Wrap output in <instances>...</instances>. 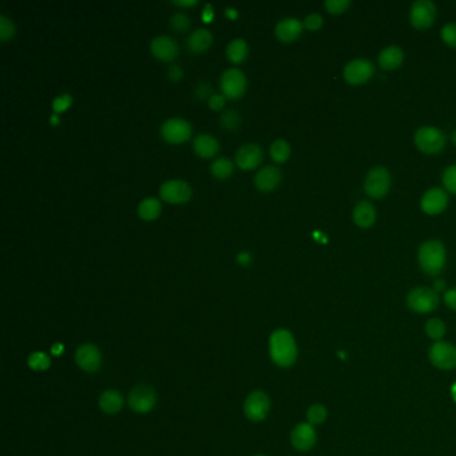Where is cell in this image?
<instances>
[{
    "mask_svg": "<svg viewBox=\"0 0 456 456\" xmlns=\"http://www.w3.org/2000/svg\"><path fill=\"white\" fill-rule=\"evenodd\" d=\"M15 33H17V28H15L14 22L8 17L1 14L0 15V40L7 42L11 37H14Z\"/></svg>",
    "mask_w": 456,
    "mask_h": 456,
    "instance_id": "cell-34",
    "label": "cell"
},
{
    "mask_svg": "<svg viewBox=\"0 0 456 456\" xmlns=\"http://www.w3.org/2000/svg\"><path fill=\"white\" fill-rule=\"evenodd\" d=\"M447 205H448V194L441 187L428 189L420 200L421 210L428 216H438L447 209Z\"/></svg>",
    "mask_w": 456,
    "mask_h": 456,
    "instance_id": "cell-13",
    "label": "cell"
},
{
    "mask_svg": "<svg viewBox=\"0 0 456 456\" xmlns=\"http://www.w3.org/2000/svg\"><path fill=\"white\" fill-rule=\"evenodd\" d=\"M403 62H404V51L399 46H388L383 49L378 56V63L380 69H383L385 71H391L400 67Z\"/></svg>",
    "mask_w": 456,
    "mask_h": 456,
    "instance_id": "cell-21",
    "label": "cell"
},
{
    "mask_svg": "<svg viewBox=\"0 0 456 456\" xmlns=\"http://www.w3.org/2000/svg\"><path fill=\"white\" fill-rule=\"evenodd\" d=\"M161 199L170 203H183L192 197V187L183 180H169L160 187Z\"/></svg>",
    "mask_w": 456,
    "mask_h": 456,
    "instance_id": "cell-15",
    "label": "cell"
},
{
    "mask_svg": "<svg viewBox=\"0 0 456 456\" xmlns=\"http://www.w3.org/2000/svg\"><path fill=\"white\" fill-rule=\"evenodd\" d=\"M173 4H177V6H194V4H197V0H174Z\"/></svg>",
    "mask_w": 456,
    "mask_h": 456,
    "instance_id": "cell-49",
    "label": "cell"
},
{
    "mask_svg": "<svg viewBox=\"0 0 456 456\" xmlns=\"http://www.w3.org/2000/svg\"><path fill=\"white\" fill-rule=\"evenodd\" d=\"M446 287H447L446 281H444V280H441V278H438V280H435V281H434L432 289H434V291H435L437 293L444 292Z\"/></svg>",
    "mask_w": 456,
    "mask_h": 456,
    "instance_id": "cell-46",
    "label": "cell"
},
{
    "mask_svg": "<svg viewBox=\"0 0 456 456\" xmlns=\"http://www.w3.org/2000/svg\"><path fill=\"white\" fill-rule=\"evenodd\" d=\"M444 303L450 310L456 312V288L448 289L447 292L444 293Z\"/></svg>",
    "mask_w": 456,
    "mask_h": 456,
    "instance_id": "cell-44",
    "label": "cell"
},
{
    "mask_svg": "<svg viewBox=\"0 0 456 456\" xmlns=\"http://www.w3.org/2000/svg\"><path fill=\"white\" fill-rule=\"evenodd\" d=\"M421 271L428 276H439L443 272L447 261L446 246L439 239H428L420 245L418 252Z\"/></svg>",
    "mask_w": 456,
    "mask_h": 456,
    "instance_id": "cell-2",
    "label": "cell"
},
{
    "mask_svg": "<svg viewBox=\"0 0 456 456\" xmlns=\"http://www.w3.org/2000/svg\"><path fill=\"white\" fill-rule=\"evenodd\" d=\"M170 27L177 33H183L190 27V19L185 12H176L170 18Z\"/></svg>",
    "mask_w": 456,
    "mask_h": 456,
    "instance_id": "cell-37",
    "label": "cell"
},
{
    "mask_svg": "<svg viewBox=\"0 0 456 456\" xmlns=\"http://www.w3.org/2000/svg\"><path fill=\"white\" fill-rule=\"evenodd\" d=\"M441 183L444 185L446 192L456 194V164L448 166L441 176Z\"/></svg>",
    "mask_w": 456,
    "mask_h": 456,
    "instance_id": "cell-35",
    "label": "cell"
},
{
    "mask_svg": "<svg viewBox=\"0 0 456 456\" xmlns=\"http://www.w3.org/2000/svg\"><path fill=\"white\" fill-rule=\"evenodd\" d=\"M303 28H304V24L298 19L284 18L277 22L274 33H276V37H278V40H281L284 43H291L301 35Z\"/></svg>",
    "mask_w": 456,
    "mask_h": 456,
    "instance_id": "cell-19",
    "label": "cell"
},
{
    "mask_svg": "<svg viewBox=\"0 0 456 456\" xmlns=\"http://www.w3.org/2000/svg\"><path fill=\"white\" fill-rule=\"evenodd\" d=\"M407 305L416 313H431L438 308L439 294L432 288L418 287L408 293Z\"/></svg>",
    "mask_w": 456,
    "mask_h": 456,
    "instance_id": "cell-5",
    "label": "cell"
},
{
    "mask_svg": "<svg viewBox=\"0 0 456 456\" xmlns=\"http://www.w3.org/2000/svg\"><path fill=\"white\" fill-rule=\"evenodd\" d=\"M451 141H453V144L456 146V130L453 133V135H451Z\"/></svg>",
    "mask_w": 456,
    "mask_h": 456,
    "instance_id": "cell-51",
    "label": "cell"
},
{
    "mask_svg": "<svg viewBox=\"0 0 456 456\" xmlns=\"http://www.w3.org/2000/svg\"><path fill=\"white\" fill-rule=\"evenodd\" d=\"M292 446L298 451H310L317 441V435L310 423H298L291 432Z\"/></svg>",
    "mask_w": 456,
    "mask_h": 456,
    "instance_id": "cell-16",
    "label": "cell"
},
{
    "mask_svg": "<svg viewBox=\"0 0 456 456\" xmlns=\"http://www.w3.org/2000/svg\"><path fill=\"white\" fill-rule=\"evenodd\" d=\"M373 75H375L373 63L364 58H357L348 62L343 71L346 82L352 86L364 85Z\"/></svg>",
    "mask_w": 456,
    "mask_h": 456,
    "instance_id": "cell-7",
    "label": "cell"
},
{
    "mask_svg": "<svg viewBox=\"0 0 456 456\" xmlns=\"http://www.w3.org/2000/svg\"><path fill=\"white\" fill-rule=\"evenodd\" d=\"M239 124H241V117H239V112L236 110H225L219 117V125L223 130H228V131L237 130Z\"/></svg>",
    "mask_w": 456,
    "mask_h": 456,
    "instance_id": "cell-31",
    "label": "cell"
},
{
    "mask_svg": "<svg viewBox=\"0 0 456 456\" xmlns=\"http://www.w3.org/2000/svg\"><path fill=\"white\" fill-rule=\"evenodd\" d=\"M225 12L230 17V18H236L237 17V12H236V10H233V8H226L225 10Z\"/></svg>",
    "mask_w": 456,
    "mask_h": 456,
    "instance_id": "cell-50",
    "label": "cell"
},
{
    "mask_svg": "<svg viewBox=\"0 0 456 456\" xmlns=\"http://www.w3.org/2000/svg\"><path fill=\"white\" fill-rule=\"evenodd\" d=\"M351 6V0H326L324 7L327 8L329 14L340 15L347 11Z\"/></svg>",
    "mask_w": 456,
    "mask_h": 456,
    "instance_id": "cell-38",
    "label": "cell"
},
{
    "mask_svg": "<svg viewBox=\"0 0 456 456\" xmlns=\"http://www.w3.org/2000/svg\"><path fill=\"white\" fill-rule=\"evenodd\" d=\"M303 24H304V27L308 28L310 31H317V30H320V28L323 27V24H324V19H323V17H321L320 14H317V12H312V14L305 17L304 22H303Z\"/></svg>",
    "mask_w": 456,
    "mask_h": 456,
    "instance_id": "cell-39",
    "label": "cell"
},
{
    "mask_svg": "<svg viewBox=\"0 0 456 456\" xmlns=\"http://www.w3.org/2000/svg\"><path fill=\"white\" fill-rule=\"evenodd\" d=\"M221 90L225 96L239 98L246 90V76L236 67L225 70L221 75Z\"/></svg>",
    "mask_w": 456,
    "mask_h": 456,
    "instance_id": "cell-11",
    "label": "cell"
},
{
    "mask_svg": "<svg viewBox=\"0 0 456 456\" xmlns=\"http://www.w3.org/2000/svg\"><path fill=\"white\" fill-rule=\"evenodd\" d=\"M167 76H169V79L173 81V82H178V81H181L183 78V70L181 69V66H178V65H171V66L169 67V70H167Z\"/></svg>",
    "mask_w": 456,
    "mask_h": 456,
    "instance_id": "cell-42",
    "label": "cell"
},
{
    "mask_svg": "<svg viewBox=\"0 0 456 456\" xmlns=\"http://www.w3.org/2000/svg\"><path fill=\"white\" fill-rule=\"evenodd\" d=\"M269 355L274 364L281 368H289L296 363L298 349L292 333L288 329H276L271 335Z\"/></svg>",
    "mask_w": 456,
    "mask_h": 456,
    "instance_id": "cell-1",
    "label": "cell"
},
{
    "mask_svg": "<svg viewBox=\"0 0 456 456\" xmlns=\"http://www.w3.org/2000/svg\"><path fill=\"white\" fill-rule=\"evenodd\" d=\"M161 210H162L161 202L158 199H154V197H147L138 205L140 217L146 219V221L157 219L161 214Z\"/></svg>",
    "mask_w": 456,
    "mask_h": 456,
    "instance_id": "cell-26",
    "label": "cell"
},
{
    "mask_svg": "<svg viewBox=\"0 0 456 456\" xmlns=\"http://www.w3.org/2000/svg\"><path fill=\"white\" fill-rule=\"evenodd\" d=\"M194 95L199 98V99H205V98H210L213 95V87L209 82L206 81H200L196 87H194Z\"/></svg>",
    "mask_w": 456,
    "mask_h": 456,
    "instance_id": "cell-40",
    "label": "cell"
},
{
    "mask_svg": "<svg viewBox=\"0 0 456 456\" xmlns=\"http://www.w3.org/2000/svg\"><path fill=\"white\" fill-rule=\"evenodd\" d=\"M271 409V399L264 391L251 392L244 402V414L252 421H262Z\"/></svg>",
    "mask_w": 456,
    "mask_h": 456,
    "instance_id": "cell-9",
    "label": "cell"
},
{
    "mask_svg": "<svg viewBox=\"0 0 456 456\" xmlns=\"http://www.w3.org/2000/svg\"><path fill=\"white\" fill-rule=\"evenodd\" d=\"M71 102H73V99L69 94H62L58 98H55L54 102H53V108H54L55 111L59 112V111L67 109L71 105Z\"/></svg>",
    "mask_w": 456,
    "mask_h": 456,
    "instance_id": "cell-41",
    "label": "cell"
},
{
    "mask_svg": "<svg viewBox=\"0 0 456 456\" xmlns=\"http://www.w3.org/2000/svg\"><path fill=\"white\" fill-rule=\"evenodd\" d=\"M391 185H392L391 173L384 166L372 167L365 176V193L373 200H380L385 197L391 189Z\"/></svg>",
    "mask_w": 456,
    "mask_h": 456,
    "instance_id": "cell-3",
    "label": "cell"
},
{
    "mask_svg": "<svg viewBox=\"0 0 456 456\" xmlns=\"http://www.w3.org/2000/svg\"><path fill=\"white\" fill-rule=\"evenodd\" d=\"M193 147L199 155L203 158H210L219 151V141L210 134H200L196 137Z\"/></svg>",
    "mask_w": 456,
    "mask_h": 456,
    "instance_id": "cell-25",
    "label": "cell"
},
{
    "mask_svg": "<svg viewBox=\"0 0 456 456\" xmlns=\"http://www.w3.org/2000/svg\"><path fill=\"white\" fill-rule=\"evenodd\" d=\"M150 50H151V54L154 55L155 58L164 60V62H169V60H173L178 55V44L171 37L160 35L151 40Z\"/></svg>",
    "mask_w": 456,
    "mask_h": 456,
    "instance_id": "cell-18",
    "label": "cell"
},
{
    "mask_svg": "<svg viewBox=\"0 0 456 456\" xmlns=\"http://www.w3.org/2000/svg\"><path fill=\"white\" fill-rule=\"evenodd\" d=\"M262 157H264V153L260 145L246 144L238 149L237 153L235 155V161L241 169L251 170L261 164Z\"/></svg>",
    "mask_w": 456,
    "mask_h": 456,
    "instance_id": "cell-17",
    "label": "cell"
},
{
    "mask_svg": "<svg viewBox=\"0 0 456 456\" xmlns=\"http://www.w3.org/2000/svg\"><path fill=\"white\" fill-rule=\"evenodd\" d=\"M352 217L359 228H371L376 221V209L371 202L363 200L356 203Z\"/></svg>",
    "mask_w": 456,
    "mask_h": 456,
    "instance_id": "cell-22",
    "label": "cell"
},
{
    "mask_svg": "<svg viewBox=\"0 0 456 456\" xmlns=\"http://www.w3.org/2000/svg\"><path fill=\"white\" fill-rule=\"evenodd\" d=\"M440 37H441V40L450 46V47H454L456 49V23L455 22H451V23H447L441 27L440 30Z\"/></svg>",
    "mask_w": 456,
    "mask_h": 456,
    "instance_id": "cell-36",
    "label": "cell"
},
{
    "mask_svg": "<svg viewBox=\"0 0 456 456\" xmlns=\"http://www.w3.org/2000/svg\"><path fill=\"white\" fill-rule=\"evenodd\" d=\"M281 183V171L276 166L268 164L260 169L255 176V185L261 192H271Z\"/></svg>",
    "mask_w": 456,
    "mask_h": 456,
    "instance_id": "cell-20",
    "label": "cell"
},
{
    "mask_svg": "<svg viewBox=\"0 0 456 456\" xmlns=\"http://www.w3.org/2000/svg\"><path fill=\"white\" fill-rule=\"evenodd\" d=\"M269 153H271V157L273 158V161L278 164H282L291 155V145L285 140H276L271 145Z\"/></svg>",
    "mask_w": 456,
    "mask_h": 456,
    "instance_id": "cell-28",
    "label": "cell"
},
{
    "mask_svg": "<svg viewBox=\"0 0 456 456\" xmlns=\"http://www.w3.org/2000/svg\"><path fill=\"white\" fill-rule=\"evenodd\" d=\"M225 105V95L221 94H213L209 98V106L213 110H221Z\"/></svg>",
    "mask_w": 456,
    "mask_h": 456,
    "instance_id": "cell-43",
    "label": "cell"
},
{
    "mask_svg": "<svg viewBox=\"0 0 456 456\" xmlns=\"http://www.w3.org/2000/svg\"><path fill=\"white\" fill-rule=\"evenodd\" d=\"M437 20V6L431 0H416L409 10V22L418 30L430 28Z\"/></svg>",
    "mask_w": 456,
    "mask_h": 456,
    "instance_id": "cell-6",
    "label": "cell"
},
{
    "mask_svg": "<svg viewBox=\"0 0 456 456\" xmlns=\"http://www.w3.org/2000/svg\"><path fill=\"white\" fill-rule=\"evenodd\" d=\"M202 18L208 20V22L213 18V11H212V6L210 4H206L205 6V10L202 11Z\"/></svg>",
    "mask_w": 456,
    "mask_h": 456,
    "instance_id": "cell-47",
    "label": "cell"
},
{
    "mask_svg": "<svg viewBox=\"0 0 456 456\" xmlns=\"http://www.w3.org/2000/svg\"><path fill=\"white\" fill-rule=\"evenodd\" d=\"M63 351H65V346H63V344H60V343H55L54 346H53V348H51V352L54 353L55 356H59V355H62V353H63Z\"/></svg>",
    "mask_w": 456,
    "mask_h": 456,
    "instance_id": "cell-48",
    "label": "cell"
},
{
    "mask_svg": "<svg viewBox=\"0 0 456 456\" xmlns=\"http://www.w3.org/2000/svg\"><path fill=\"white\" fill-rule=\"evenodd\" d=\"M75 363L76 365L89 373H94L96 371H99L101 365H102V353L99 351V348L94 344H82L81 347L75 351Z\"/></svg>",
    "mask_w": 456,
    "mask_h": 456,
    "instance_id": "cell-10",
    "label": "cell"
},
{
    "mask_svg": "<svg viewBox=\"0 0 456 456\" xmlns=\"http://www.w3.org/2000/svg\"><path fill=\"white\" fill-rule=\"evenodd\" d=\"M255 456H265V455H255Z\"/></svg>",
    "mask_w": 456,
    "mask_h": 456,
    "instance_id": "cell-53",
    "label": "cell"
},
{
    "mask_svg": "<svg viewBox=\"0 0 456 456\" xmlns=\"http://www.w3.org/2000/svg\"><path fill=\"white\" fill-rule=\"evenodd\" d=\"M212 42H213L212 33L208 28H199L193 31L187 37V49L189 51L199 54L209 49Z\"/></svg>",
    "mask_w": 456,
    "mask_h": 456,
    "instance_id": "cell-24",
    "label": "cell"
},
{
    "mask_svg": "<svg viewBox=\"0 0 456 456\" xmlns=\"http://www.w3.org/2000/svg\"><path fill=\"white\" fill-rule=\"evenodd\" d=\"M27 364L30 366V369L37 371V372H44L51 366V359L47 353L44 352H33L28 359H27Z\"/></svg>",
    "mask_w": 456,
    "mask_h": 456,
    "instance_id": "cell-29",
    "label": "cell"
},
{
    "mask_svg": "<svg viewBox=\"0 0 456 456\" xmlns=\"http://www.w3.org/2000/svg\"><path fill=\"white\" fill-rule=\"evenodd\" d=\"M453 398H454V400L456 402V384L453 385Z\"/></svg>",
    "mask_w": 456,
    "mask_h": 456,
    "instance_id": "cell-52",
    "label": "cell"
},
{
    "mask_svg": "<svg viewBox=\"0 0 456 456\" xmlns=\"http://www.w3.org/2000/svg\"><path fill=\"white\" fill-rule=\"evenodd\" d=\"M425 332L430 339L440 341L441 337L446 335V324L439 319H430L425 324Z\"/></svg>",
    "mask_w": 456,
    "mask_h": 456,
    "instance_id": "cell-33",
    "label": "cell"
},
{
    "mask_svg": "<svg viewBox=\"0 0 456 456\" xmlns=\"http://www.w3.org/2000/svg\"><path fill=\"white\" fill-rule=\"evenodd\" d=\"M210 170H212V174L214 177H217L219 180H223V178H228L232 174L233 162L226 157H221V158H217L212 162Z\"/></svg>",
    "mask_w": 456,
    "mask_h": 456,
    "instance_id": "cell-30",
    "label": "cell"
},
{
    "mask_svg": "<svg viewBox=\"0 0 456 456\" xmlns=\"http://www.w3.org/2000/svg\"><path fill=\"white\" fill-rule=\"evenodd\" d=\"M430 360L439 369H454L456 366L455 346L446 341L435 343L430 348Z\"/></svg>",
    "mask_w": 456,
    "mask_h": 456,
    "instance_id": "cell-14",
    "label": "cell"
},
{
    "mask_svg": "<svg viewBox=\"0 0 456 456\" xmlns=\"http://www.w3.org/2000/svg\"><path fill=\"white\" fill-rule=\"evenodd\" d=\"M237 261L242 265H249V262L252 261V255L249 252H241L237 255Z\"/></svg>",
    "mask_w": 456,
    "mask_h": 456,
    "instance_id": "cell-45",
    "label": "cell"
},
{
    "mask_svg": "<svg viewBox=\"0 0 456 456\" xmlns=\"http://www.w3.org/2000/svg\"><path fill=\"white\" fill-rule=\"evenodd\" d=\"M98 404L103 414L115 415L122 409L125 400H124V396L121 395V392H118L117 389H108L101 394Z\"/></svg>",
    "mask_w": 456,
    "mask_h": 456,
    "instance_id": "cell-23",
    "label": "cell"
},
{
    "mask_svg": "<svg viewBox=\"0 0 456 456\" xmlns=\"http://www.w3.org/2000/svg\"><path fill=\"white\" fill-rule=\"evenodd\" d=\"M161 134L167 142L181 144L190 138L192 126L183 118H169L161 126Z\"/></svg>",
    "mask_w": 456,
    "mask_h": 456,
    "instance_id": "cell-12",
    "label": "cell"
},
{
    "mask_svg": "<svg viewBox=\"0 0 456 456\" xmlns=\"http://www.w3.org/2000/svg\"><path fill=\"white\" fill-rule=\"evenodd\" d=\"M128 403L135 414H147L157 404V394L151 387L141 384L130 391Z\"/></svg>",
    "mask_w": 456,
    "mask_h": 456,
    "instance_id": "cell-8",
    "label": "cell"
},
{
    "mask_svg": "<svg viewBox=\"0 0 456 456\" xmlns=\"http://www.w3.org/2000/svg\"><path fill=\"white\" fill-rule=\"evenodd\" d=\"M414 141L420 151L425 154H438L447 144L444 131L437 126H421L418 128Z\"/></svg>",
    "mask_w": 456,
    "mask_h": 456,
    "instance_id": "cell-4",
    "label": "cell"
},
{
    "mask_svg": "<svg viewBox=\"0 0 456 456\" xmlns=\"http://www.w3.org/2000/svg\"><path fill=\"white\" fill-rule=\"evenodd\" d=\"M328 418V411L323 404L310 405L307 412V419L312 425H320Z\"/></svg>",
    "mask_w": 456,
    "mask_h": 456,
    "instance_id": "cell-32",
    "label": "cell"
},
{
    "mask_svg": "<svg viewBox=\"0 0 456 456\" xmlns=\"http://www.w3.org/2000/svg\"><path fill=\"white\" fill-rule=\"evenodd\" d=\"M226 56L230 62L239 63L248 56V44L244 39L236 37L226 47Z\"/></svg>",
    "mask_w": 456,
    "mask_h": 456,
    "instance_id": "cell-27",
    "label": "cell"
}]
</instances>
